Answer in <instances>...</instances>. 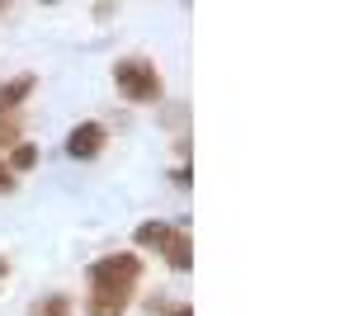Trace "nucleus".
<instances>
[{
	"label": "nucleus",
	"mask_w": 354,
	"mask_h": 316,
	"mask_svg": "<svg viewBox=\"0 0 354 316\" xmlns=\"http://www.w3.org/2000/svg\"><path fill=\"white\" fill-rule=\"evenodd\" d=\"M33 316H71V302H66L62 292H53V297H43V302L33 307Z\"/></svg>",
	"instance_id": "0eeeda50"
},
{
	"label": "nucleus",
	"mask_w": 354,
	"mask_h": 316,
	"mask_svg": "<svg viewBox=\"0 0 354 316\" xmlns=\"http://www.w3.org/2000/svg\"><path fill=\"white\" fill-rule=\"evenodd\" d=\"M0 189H15V175H10L5 165H0Z\"/></svg>",
	"instance_id": "1a4fd4ad"
},
{
	"label": "nucleus",
	"mask_w": 354,
	"mask_h": 316,
	"mask_svg": "<svg viewBox=\"0 0 354 316\" xmlns=\"http://www.w3.org/2000/svg\"><path fill=\"white\" fill-rule=\"evenodd\" d=\"M113 85H118V95L133 100V104L161 100V76H156V66H151L147 57H123V62L113 66Z\"/></svg>",
	"instance_id": "f03ea898"
},
{
	"label": "nucleus",
	"mask_w": 354,
	"mask_h": 316,
	"mask_svg": "<svg viewBox=\"0 0 354 316\" xmlns=\"http://www.w3.org/2000/svg\"><path fill=\"white\" fill-rule=\"evenodd\" d=\"M170 316H189V307H185V312H170Z\"/></svg>",
	"instance_id": "9d476101"
},
{
	"label": "nucleus",
	"mask_w": 354,
	"mask_h": 316,
	"mask_svg": "<svg viewBox=\"0 0 354 316\" xmlns=\"http://www.w3.org/2000/svg\"><path fill=\"white\" fill-rule=\"evenodd\" d=\"M28 90H33V76H19V80H10V85H0V113H10L15 104H24Z\"/></svg>",
	"instance_id": "39448f33"
},
{
	"label": "nucleus",
	"mask_w": 354,
	"mask_h": 316,
	"mask_svg": "<svg viewBox=\"0 0 354 316\" xmlns=\"http://www.w3.org/2000/svg\"><path fill=\"white\" fill-rule=\"evenodd\" d=\"M175 227H165V222H142L137 227V245H165Z\"/></svg>",
	"instance_id": "423d86ee"
},
{
	"label": "nucleus",
	"mask_w": 354,
	"mask_h": 316,
	"mask_svg": "<svg viewBox=\"0 0 354 316\" xmlns=\"http://www.w3.org/2000/svg\"><path fill=\"white\" fill-rule=\"evenodd\" d=\"M161 250H165V260H170V269H180V274L189 269V260H194V250H189V236H180V232H170V241H165Z\"/></svg>",
	"instance_id": "20e7f679"
},
{
	"label": "nucleus",
	"mask_w": 354,
	"mask_h": 316,
	"mask_svg": "<svg viewBox=\"0 0 354 316\" xmlns=\"http://www.w3.org/2000/svg\"><path fill=\"white\" fill-rule=\"evenodd\" d=\"M142 274L137 255H109L90 269V316H123L128 312V297L133 284Z\"/></svg>",
	"instance_id": "f257e3e1"
},
{
	"label": "nucleus",
	"mask_w": 354,
	"mask_h": 316,
	"mask_svg": "<svg viewBox=\"0 0 354 316\" xmlns=\"http://www.w3.org/2000/svg\"><path fill=\"white\" fill-rule=\"evenodd\" d=\"M100 147H104V128L100 123H81V128L66 137V156H76V160L100 156Z\"/></svg>",
	"instance_id": "7ed1b4c3"
},
{
	"label": "nucleus",
	"mask_w": 354,
	"mask_h": 316,
	"mask_svg": "<svg viewBox=\"0 0 354 316\" xmlns=\"http://www.w3.org/2000/svg\"><path fill=\"white\" fill-rule=\"evenodd\" d=\"M33 160H38V147H15V156H10V165H15V170H28V165H33Z\"/></svg>",
	"instance_id": "6e6552de"
}]
</instances>
